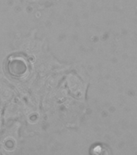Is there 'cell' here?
<instances>
[{"label": "cell", "instance_id": "1", "mask_svg": "<svg viewBox=\"0 0 137 155\" xmlns=\"http://www.w3.org/2000/svg\"><path fill=\"white\" fill-rule=\"evenodd\" d=\"M111 153L110 147L103 143H94L90 148V153L93 155L110 154Z\"/></svg>", "mask_w": 137, "mask_h": 155}, {"label": "cell", "instance_id": "2", "mask_svg": "<svg viewBox=\"0 0 137 155\" xmlns=\"http://www.w3.org/2000/svg\"><path fill=\"white\" fill-rule=\"evenodd\" d=\"M136 11H137V7H136Z\"/></svg>", "mask_w": 137, "mask_h": 155}]
</instances>
